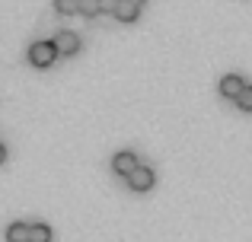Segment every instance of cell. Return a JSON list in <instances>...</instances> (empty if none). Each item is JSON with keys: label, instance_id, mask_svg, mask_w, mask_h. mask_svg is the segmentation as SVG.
<instances>
[{"label": "cell", "instance_id": "9", "mask_svg": "<svg viewBox=\"0 0 252 242\" xmlns=\"http://www.w3.org/2000/svg\"><path fill=\"white\" fill-rule=\"evenodd\" d=\"M236 106H240L243 112H252V86H246L240 96H236Z\"/></svg>", "mask_w": 252, "mask_h": 242}, {"label": "cell", "instance_id": "8", "mask_svg": "<svg viewBox=\"0 0 252 242\" xmlns=\"http://www.w3.org/2000/svg\"><path fill=\"white\" fill-rule=\"evenodd\" d=\"M29 242H51V230L45 223H29Z\"/></svg>", "mask_w": 252, "mask_h": 242}, {"label": "cell", "instance_id": "2", "mask_svg": "<svg viewBox=\"0 0 252 242\" xmlns=\"http://www.w3.org/2000/svg\"><path fill=\"white\" fill-rule=\"evenodd\" d=\"M154 179H157V175H154L150 166H137L134 172L128 175V185L134 188V191H147V188H154Z\"/></svg>", "mask_w": 252, "mask_h": 242}, {"label": "cell", "instance_id": "3", "mask_svg": "<svg viewBox=\"0 0 252 242\" xmlns=\"http://www.w3.org/2000/svg\"><path fill=\"white\" fill-rule=\"evenodd\" d=\"M137 166H141V162H137V156L131 153V150H122V153L112 156V169H115V172H122V175H131Z\"/></svg>", "mask_w": 252, "mask_h": 242}, {"label": "cell", "instance_id": "14", "mask_svg": "<svg viewBox=\"0 0 252 242\" xmlns=\"http://www.w3.org/2000/svg\"><path fill=\"white\" fill-rule=\"evenodd\" d=\"M134 3H144V0H134Z\"/></svg>", "mask_w": 252, "mask_h": 242}, {"label": "cell", "instance_id": "6", "mask_svg": "<svg viewBox=\"0 0 252 242\" xmlns=\"http://www.w3.org/2000/svg\"><path fill=\"white\" fill-rule=\"evenodd\" d=\"M6 242H29V223L16 220V223L6 226Z\"/></svg>", "mask_w": 252, "mask_h": 242}, {"label": "cell", "instance_id": "4", "mask_svg": "<svg viewBox=\"0 0 252 242\" xmlns=\"http://www.w3.org/2000/svg\"><path fill=\"white\" fill-rule=\"evenodd\" d=\"M55 45H58V51H64V54H74V51L80 48V38H77V32L61 29V32L55 35Z\"/></svg>", "mask_w": 252, "mask_h": 242}, {"label": "cell", "instance_id": "11", "mask_svg": "<svg viewBox=\"0 0 252 242\" xmlns=\"http://www.w3.org/2000/svg\"><path fill=\"white\" fill-rule=\"evenodd\" d=\"M80 10L83 13H96L99 10V0H80Z\"/></svg>", "mask_w": 252, "mask_h": 242}, {"label": "cell", "instance_id": "1", "mask_svg": "<svg viewBox=\"0 0 252 242\" xmlns=\"http://www.w3.org/2000/svg\"><path fill=\"white\" fill-rule=\"evenodd\" d=\"M58 57V45H55V38H38V42H32L29 45V61L35 64V67H48L51 61Z\"/></svg>", "mask_w": 252, "mask_h": 242}, {"label": "cell", "instance_id": "13", "mask_svg": "<svg viewBox=\"0 0 252 242\" xmlns=\"http://www.w3.org/2000/svg\"><path fill=\"white\" fill-rule=\"evenodd\" d=\"M6 160V147H3V143H0V162H3Z\"/></svg>", "mask_w": 252, "mask_h": 242}, {"label": "cell", "instance_id": "10", "mask_svg": "<svg viewBox=\"0 0 252 242\" xmlns=\"http://www.w3.org/2000/svg\"><path fill=\"white\" fill-rule=\"evenodd\" d=\"M55 10L58 13H77L80 10V0H55Z\"/></svg>", "mask_w": 252, "mask_h": 242}, {"label": "cell", "instance_id": "12", "mask_svg": "<svg viewBox=\"0 0 252 242\" xmlns=\"http://www.w3.org/2000/svg\"><path fill=\"white\" fill-rule=\"evenodd\" d=\"M118 0H99V10H115Z\"/></svg>", "mask_w": 252, "mask_h": 242}, {"label": "cell", "instance_id": "5", "mask_svg": "<svg viewBox=\"0 0 252 242\" xmlns=\"http://www.w3.org/2000/svg\"><path fill=\"white\" fill-rule=\"evenodd\" d=\"M243 89H246V83H243L240 74H227V77L220 80V93H223V96H233V99H236Z\"/></svg>", "mask_w": 252, "mask_h": 242}, {"label": "cell", "instance_id": "7", "mask_svg": "<svg viewBox=\"0 0 252 242\" xmlns=\"http://www.w3.org/2000/svg\"><path fill=\"white\" fill-rule=\"evenodd\" d=\"M137 13H141V3H134V0H118V6H115V16L118 19H137Z\"/></svg>", "mask_w": 252, "mask_h": 242}]
</instances>
